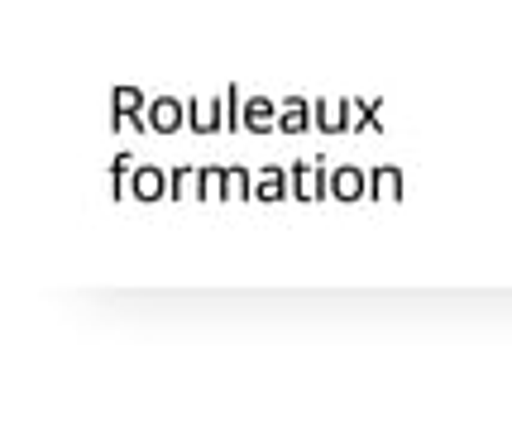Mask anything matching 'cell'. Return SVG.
Here are the masks:
<instances>
[]
</instances>
